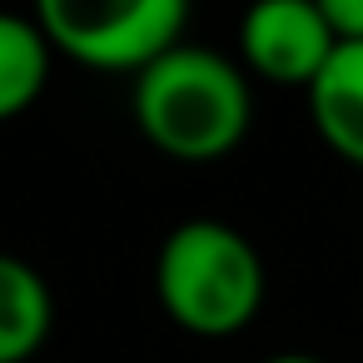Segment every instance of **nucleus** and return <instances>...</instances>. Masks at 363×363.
Wrapping results in <instances>:
<instances>
[{"label":"nucleus","mask_w":363,"mask_h":363,"mask_svg":"<svg viewBox=\"0 0 363 363\" xmlns=\"http://www.w3.org/2000/svg\"><path fill=\"white\" fill-rule=\"evenodd\" d=\"M130 115L145 145L174 164L234 155L254 125V90L239 60L209 45H174L130 85Z\"/></svg>","instance_id":"obj_1"},{"label":"nucleus","mask_w":363,"mask_h":363,"mask_svg":"<svg viewBox=\"0 0 363 363\" xmlns=\"http://www.w3.org/2000/svg\"><path fill=\"white\" fill-rule=\"evenodd\" d=\"M264 259L244 229L224 219H184L155 254V298L164 318L194 338H234L264 308Z\"/></svg>","instance_id":"obj_2"},{"label":"nucleus","mask_w":363,"mask_h":363,"mask_svg":"<svg viewBox=\"0 0 363 363\" xmlns=\"http://www.w3.org/2000/svg\"><path fill=\"white\" fill-rule=\"evenodd\" d=\"M189 6L194 0H35L30 16L55 55L135 80L164 50L184 45Z\"/></svg>","instance_id":"obj_3"},{"label":"nucleus","mask_w":363,"mask_h":363,"mask_svg":"<svg viewBox=\"0 0 363 363\" xmlns=\"http://www.w3.org/2000/svg\"><path fill=\"white\" fill-rule=\"evenodd\" d=\"M338 30L318 0H249L239 16V65L249 80L308 90L338 50Z\"/></svg>","instance_id":"obj_4"},{"label":"nucleus","mask_w":363,"mask_h":363,"mask_svg":"<svg viewBox=\"0 0 363 363\" xmlns=\"http://www.w3.org/2000/svg\"><path fill=\"white\" fill-rule=\"evenodd\" d=\"M318 140L353 169H363V40H343L323 75L303 90Z\"/></svg>","instance_id":"obj_5"},{"label":"nucleus","mask_w":363,"mask_h":363,"mask_svg":"<svg viewBox=\"0 0 363 363\" xmlns=\"http://www.w3.org/2000/svg\"><path fill=\"white\" fill-rule=\"evenodd\" d=\"M55 328V298L35 264L0 254V363H30Z\"/></svg>","instance_id":"obj_6"},{"label":"nucleus","mask_w":363,"mask_h":363,"mask_svg":"<svg viewBox=\"0 0 363 363\" xmlns=\"http://www.w3.org/2000/svg\"><path fill=\"white\" fill-rule=\"evenodd\" d=\"M55 50L35 16L21 11H0V125L21 120L50 85Z\"/></svg>","instance_id":"obj_7"},{"label":"nucleus","mask_w":363,"mask_h":363,"mask_svg":"<svg viewBox=\"0 0 363 363\" xmlns=\"http://www.w3.org/2000/svg\"><path fill=\"white\" fill-rule=\"evenodd\" d=\"M318 11L338 30V40H363V0H318Z\"/></svg>","instance_id":"obj_8"},{"label":"nucleus","mask_w":363,"mask_h":363,"mask_svg":"<svg viewBox=\"0 0 363 363\" xmlns=\"http://www.w3.org/2000/svg\"><path fill=\"white\" fill-rule=\"evenodd\" d=\"M264 363H328V358H318V353H298V348H289V353H274V358H264Z\"/></svg>","instance_id":"obj_9"}]
</instances>
